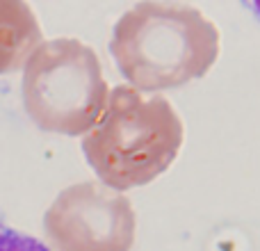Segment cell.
Returning <instances> with one entry per match:
<instances>
[{"label": "cell", "mask_w": 260, "mask_h": 251, "mask_svg": "<svg viewBox=\"0 0 260 251\" xmlns=\"http://www.w3.org/2000/svg\"><path fill=\"white\" fill-rule=\"evenodd\" d=\"M110 53L133 89H171L210 71L219 30L192 5L139 3L117 21Z\"/></svg>", "instance_id": "obj_1"}, {"label": "cell", "mask_w": 260, "mask_h": 251, "mask_svg": "<svg viewBox=\"0 0 260 251\" xmlns=\"http://www.w3.org/2000/svg\"><path fill=\"white\" fill-rule=\"evenodd\" d=\"M0 251H50L44 242L0 222Z\"/></svg>", "instance_id": "obj_6"}, {"label": "cell", "mask_w": 260, "mask_h": 251, "mask_svg": "<svg viewBox=\"0 0 260 251\" xmlns=\"http://www.w3.org/2000/svg\"><path fill=\"white\" fill-rule=\"evenodd\" d=\"M183 137V121L165 96H144L119 85L82 139V151L101 183L121 194L165 174L178 158Z\"/></svg>", "instance_id": "obj_2"}, {"label": "cell", "mask_w": 260, "mask_h": 251, "mask_svg": "<svg viewBox=\"0 0 260 251\" xmlns=\"http://www.w3.org/2000/svg\"><path fill=\"white\" fill-rule=\"evenodd\" d=\"M44 229L55 251H130L137 215L123 194L85 180L57 194L46 210Z\"/></svg>", "instance_id": "obj_4"}, {"label": "cell", "mask_w": 260, "mask_h": 251, "mask_svg": "<svg viewBox=\"0 0 260 251\" xmlns=\"http://www.w3.org/2000/svg\"><path fill=\"white\" fill-rule=\"evenodd\" d=\"M108 94L99 55L78 39L44 41L25 62L23 105L46 133H89L103 117Z\"/></svg>", "instance_id": "obj_3"}, {"label": "cell", "mask_w": 260, "mask_h": 251, "mask_svg": "<svg viewBox=\"0 0 260 251\" xmlns=\"http://www.w3.org/2000/svg\"><path fill=\"white\" fill-rule=\"evenodd\" d=\"M44 44L39 21L27 3H0V73L25 67Z\"/></svg>", "instance_id": "obj_5"}]
</instances>
